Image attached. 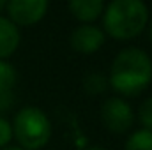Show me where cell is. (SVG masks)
<instances>
[{
	"label": "cell",
	"mask_w": 152,
	"mask_h": 150,
	"mask_svg": "<svg viewBox=\"0 0 152 150\" xmlns=\"http://www.w3.org/2000/svg\"><path fill=\"white\" fill-rule=\"evenodd\" d=\"M16 79H18L16 69H14L9 62L0 60V92L12 90V87H14Z\"/></svg>",
	"instance_id": "obj_11"
},
{
	"label": "cell",
	"mask_w": 152,
	"mask_h": 150,
	"mask_svg": "<svg viewBox=\"0 0 152 150\" xmlns=\"http://www.w3.org/2000/svg\"><path fill=\"white\" fill-rule=\"evenodd\" d=\"M87 150H104V149H99V147H92V149H87Z\"/></svg>",
	"instance_id": "obj_18"
},
{
	"label": "cell",
	"mask_w": 152,
	"mask_h": 150,
	"mask_svg": "<svg viewBox=\"0 0 152 150\" xmlns=\"http://www.w3.org/2000/svg\"><path fill=\"white\" fill-rule=\"evenodd\" d=\"M0 150H23L21 147H14V145H7V147H4V149Z\"/></svg>",
	"instance_id": "obj_15"
},
{
	"label": "cell",
	"mask_w": 152,
	"mask_h": 150,
	"mask_svg": "<svg viewBox=\"0 0 152 150\" xmlns=\"http://www.w3.org/2000/svg\"><path fill=\"white\" fill-rule=\"evenodd\" d=\"M12 136L23 150L42 149L51 136V124L46 113L39 108L27 106L14 117L12 122Z\"/></svg>",
	"instance_id": "obj_3"
},
{
	"label": "cell",
	"mask_w": 152,
	"mask_h": 150,
	"mask_svg": "<svg viewBox=\"0 0 152 150\" xmlns=\"http://www.w3.org/2000/svg\"><path fill=\"white\" fill-rule=\"evenodd\" d=\"M108 87V81L106 78L99 73H90L83 78V90L90 95H97V94H103Z\"/></svg>",
	"instance_id": "obj_10"
},
{
	"label": "cell",
	"mask_w": 152,
	"mask_h": 150,
	"mask_svg": "<svg viewBox=\"0 0 152 150\" xmlns=\"http://www.w3.org/2000/svg\"><path fill=\"white\" fill-rule=\"evenodd\" d=\"M138 120L143 125V129L152 131V97H147L138 110Z\"/></svg>",
	"instance_id": "obj_12"
},
{
	"label": "cell",
	"mask_w": 152,
	"mask_h": 150,
	"mask_svg": "<svg viewBox=\"0 0 152 150\" xmlns=\"http://www.w3.org/2000/svg\"><path fill=\"white\" fill-rule=\"evenodd\" d=\"M124 150H152V131L147 129L134 131L127 138Z\"/></svg>",
	"instance_id": "obj_9"
},
{
	"label": "cell",
	"mask_w": 152,
	"mask_h": 150,
	"mask_svg": "<svg viewBox=\"0 0 152 150\" xmlns=\"http://www.w3.org/2000/svg\"><path fill=\"white\" fill-rule=\"evenodd\" d=\"M147 21L149 11L142 0H112L104 11V30L118 41L140 36Z\"/></svg>",
	"instance_id": "obj_2"
},
{
	"label": "cell",
	"mask_w": 152,
	"mask_h": 150,
	"mask_svg": "<svg viewBox=\"0 0 152 150\" xmlns=\"http://www.w3.org/2000/svg\"><path fill=\"white\" fill-rule=\"evenodd\" d=\"M7 11L16 27H30L44 18L48 11V0H9Z\"/></svg>",
	"instance_id": "obj_5"
},
{
	"label": "cell",
	"mask_w": 152,
	"mask_h": 150,
	"mask_svg": "<svg viewBox=\"0 0 152 150\" xmlns=\"http://www.w3.org/2000/svg\"><path fill=\"white\" fill-rule=\"evenodd\" d=\"M149 36H151V41H152V21H151V25H149Z\"/></svg>",
	"instance_id": "obj_17"
},
{
	"label": "cell",
	"mask_w": 152,
	"mask_h": 150,
	"mask_svg": "<svg viewBox=\"0 0 152 150\" xmlns=\"http://www.w3.org/2000/svg\"><path fill=\"white\" fill-rule=\"evenodd\" d=\"M152 81V60L140 48L122 50L115 57L110 83L122 95H138Z\"/></svg>",
	"instance_id": "obj_1"
},
{
	"label": "cell",
	"mask_w": 152,
	"mask_h": 150,
	"mask_svg": "<svg viewBox=\"0 0 152 150\" xmlns=\"http://www.w3.org/2000/svg\"><path fill=\"white\" fill-rule=\"evenodd\" d=\"M7 2H9V0H0V11H2V9L7 5Z\"/></svg>",
	"instance_id": "obj_16"
},
{
	"label": "cell",
	"mask_w": 152,
	"mask_h": 150,
	"mask_svg": "<svg viewBox=\"0 0 152 150\" xmlns=\"http://www.w3.org/2000/svg\"><path fill=\"white\" fill-rule=\"evenodd\" d=\"M103 44H104L103 30L97 28L96 25H90V23L80 25L71 34V46H73V50H76L78 53H83V55L96 53Z\"/></svg>",
	"instance_id": "obj_6"
},
{
	"label": "cell",
	"mask_w": 152,
	"mask_h": 150,
	"mask_svg": "<svg viewBox=\"0 0 152 150\" xmlns=\"http://www.w3.org/2000/svg\"><path fill=\"white\" fill-rule=\"evenodd\" d=\"M12 106H14V94H12V90L0 92V113L9 111Z\"/></svg>",
	"instance_id": "obj_14"
},
{
	"label": "cell",
	"mask_w": 152,
	"mask_h": 150,
	"mask_svg": "<svg viewBox=\"0 0 152 150\" xmlns=\"http://www.w3.org/2000/svg\"><path fill=\"white\" fill-rule=\"evenodd\" d=\"M12 140V127L11 124L0 117V149L7 147V143Z\"/></svg>",
	"instance_id": "obj_13"
},
{
	"label": "cell",
	"mask_w": 152,
	"mask_h": 150,
	"mask_svg": "<svg viewBox=\"0 0 152 150\" xmlns=\"http://www.w3.org/2000/svg\"><path fill=\"white\" fill-rule=\"evenodd\" d=\"M20 46V30L18 27L7 20L0 16V60L11 57Z\"/></svg>",
	"instance_id": "obj_7"
},
{
	"label": "cell",
	"mask_w": 152,
	"mask_h": 150,
	"mask_svg": "<svg viewBox=\"0 0 152 150\" xmlns=\"http://www.w3.org/2000/svg\"><path fill=\"white\" fill-rule=\"evenodd\" d=\"M101 120L110 133L124 134L131 129L134 122V115H133L131 106L124 99L110 97L101 106Z\"/></svg>",
	"instance_id": "obj_4"
},
{
	"label": "cell",
	"mask_w": 152,
	"mask_h": 150,
	"mask_svg": "<svg viewBox=\"0 0 152 150\" xmlns=\"http://www.w3.org/2000/svg\"><path fill=\"white\" fill-rule=\"evenodd\" d=\"M103 0H69L71 14L83 23H90L103 12Z\"/></svg>",
	"instance_id": "obj_8"
}]
</instances>
